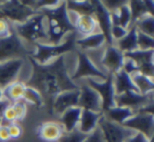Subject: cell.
<instances>
[{
  "instance_id": "1",
  "label": "cell",
  "mask_w": 154,
  "mask_h": 142,
  "mask_svg": "<svg viewBox=\"0 0 154 142\" xmlns=\"http://www.w3.org/2000/svg\"><path fill=\"white\" fill-rule=\"evenodd\" d=\"M28 58L32 66V72L24 84L40 92L49 114L53 115L52 103L56 95L64 91L79 89L78 84L71 80L66 55L60 56L45 65L38 64L30 56Z\"/></svg>"
},
{
  "instance_id": "2",
  "label": "cell",
  "mask_w": 154,
  "mask_h": 142,
  "mask_svg": "<svg viewBox=\"0 0 154 142\" xmlns=\"http://www.w3.org/2000/svg\"><path fill=\"white\" fill-rule=\"evenodd\" d=\"M40 13L45 16V32L48 36L47 44H60L66 35L75 32L74 24L69 17L66 1H57L55 5L45 8Z\"/></svg>"
},
{
  "instance_id": "3",
  "label": "cell",
  "mask_w": 154,
  "mask_h": 142,
  "mask_svg": "<svg viewBox=\"0 0 154 142\" xmlns=\"http://www.w3.org/2000/svg\"><path fill=\"white\" fill-rule=\"evenodd\" d=\"M78 35L76 32H72L66 36V38L57 45H51V44H34L32 52L29 56L36 60L38 64L45 65L60 56L68 55L73 52L77 51L76 40Z\"/></svg>"
},
{
  "instance_id": "4",
  "label": "cell",
  "mask_w": 154,
  "mask_h": 142,
  "mask_svg": "<svg viewBox=\"0 0 154 142\" xmlns=\"http://www.w3.org/2000/svg\"><path fill=\"white\" fill-rule=\"evenodd\" d=\"M12 29L22 41H26L30 45L48 43L45 16L40 12L29 18L23 24H12Z\"/></svg>"
},
{
  "instance_id": "5",
  "label": "cell",
  "mask_w": 154,
  "mask_h": 142,
  "mask_svg": "<svg viewBox=\"0 0 154 142\" xmlns=\"http://www.w3.org/2000/svg\"><path fill=\"white\" fill-rule=\"evenodd\" d=\"M37 13L39 12L29 7L24 1H0V19L7 20L11 24H23Z\"/></svg>"
},
{
  "instance_id": "6",
  "label": "cell",
  "mask_w": 154,
  "mask_h": 142,
  "mask_svg": "<svg viewBox=\"0 0 154 142\" xmlns=\"http://www.w3.org/2000/svg\"><path fill=\"white\" fill-rule=\"evenodd\" d=\"M76 60L77 65L71 76V80L73 82L78 83L82 80H87V79H95L98 81H105L107 79L108 73L97 68L92 63V60L89 58L86 52L77 50Z\"/></svg>"
},
{
  "instance_id": "7",
  "label": "cell",
  "mask_w": 154,
  "mask_h": 142,
  "mask_svg": "<svg viewBox=\"0 0 154 142\" xmlns=\"http://www.w3.org/2000/svg\"><path fill=\"white\" fill-rule=\"evenodd\" d=\"M31 51L26 47L24 43L17 36L12 29V32L7 37L0 38V63L10 60H26Z\"/></svg>"
},
{
  "instance_id": "8",
  "label": "cell",
  "mask_w": 154,
  "mask_h": 142,
  "mask_svg": "<svg viewBox=\"0 0 154 142\" xmlns=\"http://www.w3.org/2000/svg\"><path fill=\"white\" fill-rule=\"evenodd\" d=\"M84 81L98 93L101 100V112L107 111L115 106L116 93L113 84V74H108L105 81H98L95 79H87Z\"/></svg>"
},
{
  "instance_id": "9",
  "label": "cell",
  "mask_w": 154,
  "mask_h": 142,
  "mask_svg": "<svg viewBox=\"0 0 154 142\" xmlns=\"http://www.w3.org/2000/svg\"><path fill=\"white\" fill-rule=\"evenodd\" d=\"M97 127L100 129L105 142H126L127 139L135 134V131L126 128L122 125L107 120L103 116L99 120Z\"/></svg>"
},
{
  "instance_id": "10",
  "label": "cell",
  "mask_w": 154,
  "mask_h": 142,
  "mask_svg": "<svg viewBox=\"0 0 154 142\" xmlns=\"http://www.w3.org/2000/svg\"><path fill=\"white\" fill-rule=\"evenodd\" d=\"M126 128L143 135L149 140H153L154 135V115L134 114L122 124Z\"/></svg>"
},
{
  "instance_id": "11",
  "label": "cell",
  "mask_w": 154,
  "mask_h": 142,
  "mask_svg": "<svg viewBox=\"0 0 154 142\" xmlns=\"http://www.w3.org/2000/svg\"><path fill=\"white\" fill-rule=\"evenodd\" d=\"M152 102H154L153 92L141 95L137 91H128L115 97V106L130 108L134 112Z\"/></svg>"
},
{
  "instance_id": "12",
  "label": "cell",
  "mask_w": 154,
  "mask_h": 142,
  "mask_svg": "<svg viewBox=\"0 0 154 142\" xmlns=\"http://www.w3.org/2000/svg\"><path fill=\"white\" fill-rule=\"evenodd\" d=\"M125 57L133 60L138 68V72L153 79L154 76V50H135L124 54Z\"/></svg>"
},
{
  "instance_id": "13",
  "label": "cell",
  "mask_w": 154,
  "mask_h": 142,
  "mask_svg": "<svg viewBox=\"0 0 154 142\" xmlns=\"http://www.w3.org/2000/svg\"><path fill=\"white\" fill-rule=\"evenodd\" d=\"M125 62V55L115 45H107L105 48L103 58H101V68L108 74H115L122 69Z\"/></svg>"
},
{
  "instance_id": "14",
  "label": "cell",
  "mask_w": 154,
  "mask_h": 142,
  "mask_svg": "<svg viewBox=\"0 0 154 142\" xmlns=\"http://www.w3.org/2000/svg\"><path fill=\"white\" fill-rule=\"evenodd\" d=\"M77 84L79 87L78 107L82 109L91 110V111L101 112V100L98 93L93 88H91L84 80L78 82Z\"/></svg>"
},
{
  "instance_id": "15",
  "label": "cell",
  "mask_w": 154,
  "mask_h": 142,
  "mask_svg": "<svg viewBox=\"0 0 154 142\" xmlns=\"http://www.w3.org/2000/svg\"><path fill=\"white\" fill-rule=\"evenodd\" d=\"M24 65V60H10L0 63V88H5L12 83L18 81Z\"/></svg>"
},
{
  "instance_id": "16",
  "label": "cell",
  "mask_w": 154,
  "mask_h": 142,
  "mask_svg": "<svg viewBox=\"0 0 154 142\" xmlns=\"http://www.w3.org/2000/svg\"><path fill=\"white\" fill-rule=\"evenodd\" d=\"M93 3H94V15L93 16L97 22L99 32L103 34L107 45H114L111 35H110L112 27L111 14L101 1H93Z\"/></svg>"
},
{
  "instance_id": "17",
  "label": "cell",
  "mask_w": 154,
  "mask_h": 142,
  "mask_svg": "<svg viewBox=\"0 0 154 142\" xmlns=\"http://www.w3.org/2000/svg\"><path fill=\"white\" fill-rule=\"evenodd\" d=\"M78 99H79V89L59 93L53 100L52 114L60 116L66 110L73 107H77L78 106Z\"/></svg>"
},
{
  "instance_id": "18",
  "label": "cell",
  "mask_w": 154,
  "mask_h": 142,
  "mask_svg": "<svg viewBox=\"0 0 154 142\" xmlns=\"http://www.w3.org/2000/svg\"><path fill=\"white\" fill-rule=\"evenodd\" d=\"M64 134V129L59 122H45L37 129V135L45 142H56Z\"/></svg>"
},
{
  "instance_id": "19",
  "label": "cell",
  "mask_w": 154,
  "mask_h": 142,
  "mask_svg": "<svg viewBox=\"0 0 154 142\" xmlns=\"http://www.w3.org/2000/svg\"><path fill=\"white\" fill-rule=\"evenodd\" d=\"M101 117H103L101 112H95L91 111V110L82 109V115H80L79 123H78L77 129L80 133L85 134V135H89L95 128H97L98 122Z\"/></svg>"
},
{
  "instance_id": "20",
  "label": "cell",
  "mask_w": 154,
  "mask_h": 142,
  "mask_svg": "<svg viewBox=\"0 0 154 142\" xmlns=\"http://www.w3.org/2000/svg\"><path fill=\"white\" fill-rule=\"evenodd\" d=\"M74 28L75 32L78 35V38L99 32L96 20H95L94 16L91 15L77 16L76 20L74 21Z\"/></svg>"
},
{
  "instance_id": "21",
  "label": "cell",
  "mask_w": 154,
  "mask_h": 142,
  "mask_svg": "<svg viewBox=\"0 0 154 142\" xmlns=\"http://www.w3.org/2000/svg\"><path fill=\"white\" fill-rule=\"evenodd\" d=\"M105 45H107L106 38L103 33L100 32H96L88 35V36L80 37V38H77L76 40L77 50H80V51L84 52L99 49Z\"/></svg>"
},
{
  "instance_id": "22",
  "label": "cell",
  "mask_w": 154,
  "mask_h": 142,
  "mask_svg": "<svg viewBox=\"0 0 154 142\" xmlns=\"http://www.w3.org/2000/svg\"><path fill=\"white\" fill-rule=\"evenodd\" d=\"M128 5L130 8L131 17L132 22L131 26L134 24L138 19H140L143 16L152 15L154 16V2L153 1H140V0H131L128 1Z\"/></svg>"
},
{
  "instance_id": "23",
  "label": "cell",
  "mask_w": 154,
  "mask_h": 142,
  "mask_svg": "<svg viewBox=\"0 0 154 142\" xmlns=\"http://www.w3.org/2000/svg\"><path fill=\"white\" fill-rule=\"evenodd\" d=\"M80 115H82V108L73 107L66 110L62 115L59 116V123L63 127L64 133H71L78 127Z\"/></svg>"
},
{
  "instance_id": "24",
  "label": "cell",
  "mask_w": 154,
  "mask_h": 142,
  "mask_svg": "<svg viewBox=\"0 0 154 142\" xmlns=\"http://www.w3.org/2000/svg\"><path fill=\"white\" fill-rule=\"evenodd\" d=\"M113 84L116 95L128 92V91H137L132 82L131 76L126 73L124 70H119L115 74H113Z\"/></svg>"
},
{
  "instance_id": "25",
  "label": "cell",
  "mask_w": 154,
  "mask_h": 142,
  "mask_svg": "<svg viewBox=\"0 0 154 142\" xmlns=\"http://www.w3.org/2000/svg\"><path fill=\"white\" fill-rule=\"evenodd\" d=\"M133 115H134V111L131 110L130 108L119 107V106H113L110 109H108L107 111L103 112V118L119 125L124 124Z\"/></svg>"
},
{
  "instance_id": "26",
  "label": "cell",
  "mask_w": 154,
  "mask_h": 142,
  "mask_svg": "<svg viewBox=\"0 0 154 142\" xmlns=\"http://www.w3.org/2000/svg\"><path fill=\"white\" fill-rule=\"evenodd\" d=\"M114 45L122 52L129 53L137 50V30L134 26H131L127 31V34L120 40L116 41Z\"/></svg>"
},
{
  "instance_id": "27",
  "label": "cell",
  "mask_w": 154,
  "mask_h": 142,
  "mask_svg": "<svg viewBox=\"0 0 154 142\" xmlns=\"http://www.w3.org/2000/svg\"><path fill=\"white\" fill-rule=\"evenodd\" d=\"M110 14H111L112 26H120L125 29H129L131 27L132 17H131V12L128 2L119 7L116 11L110 12Z\"/></svg>"
},
{
  "instance_id": "28",
  "label": "cell",
  "mask_w": 154,
  "mask_h": 142,
  "mask_svg": "<svg viewBox=\"0 0 154 142\" xmlns=\"http://www.w3.org/2000/svg\"><path fill=\"white\" fill-rule=\"evenodd\" d=\"M26 89V84L22 81H16L11 85L3 88V99L9 101L10 103H15L21 101L23 98V92Z\"/></svg>"
},
{
  "instance_id": "29",
  "label": "cell",
  "mask_w": 154,
  "mask_h": 142,
  "mask_svg": "<svg viewBox=\"0 0 154 142\" xmlns=\"http://www.w3.org/2000/svg\"><path fill=\"white\" fill-rule=\"evenodd\" d=\"M66 10L70 13L77 16L94 15V3L93 1H66Z\"/></svg>"
},
{
  "instance_id": "30",
  "label": "cell",
  "mask_w": 154,
  "mask_h": 142,
  "mask_svg": "<svg viewBox=\"0 0 154 142\" xmlns=\"http://www.w3.org/2000/svg\"><path fill=\"white\" fill-rule=\"evenodd\" d=\"M131 79H132V82L136 90L141 95H148V93H152L154 91L153 79L149 78L147 76H143L139 72L132 74Z\"/></svg>"
},
{
  "instance_id": "31",
  "label": "cell",
  "mask_w": 154,
  "mask_h": 142,
  "mask_svg": "<svg viewBox=\"0 0 154 142\" xmlns=\"http://www.w3.org/2000/svg\"><path fill=\"white\" fill-rule=\"evenodd\" d=\"M22 101H23L24 103L32 104V105L36 106L39 109H41V108L45 106L43 98H42V95H40V92L37 91L35 88H33V87L26 86V89H24V92H23Z\"/></svg>"
},
{
  "instance_id": "32",
  "label": "cell",
  "mask_w": 154,
  "mask_h": 142,
  "mask_svg": "<svg viewBox=\"0 0 154 142\" xmlns=\"http://www.w3.org/2000/svg\"><path fill=\"white\" fill-rule=\"evenodd\" d=\"M132 26H134L138 32H141L152 37L154 36V16L147 14Z\"/></svg>"
},
{
  "instance_id": "33",
  "label": "cell",
  "mask_w": 154,
  "mask_h": 142,
  "mask_svg": "<svg viewBox=\"0 0 154 142\" xmlns=\"http://www.w3.org/2000/svg\"><path fill=\"white\" fill-rule=\"evenodd\" d=\"M137 49L138 50H154V38L147 34L137 31Z\"/></svg>"
},
{
  "instance_id": "34",
  "label": "cell",
  "mask_w": 154,
  "mask_h": 142,
  "mask_svg": "<svg viewBox=\"0 0 154 142\" xmlns=\"http://www.w3.org/2000/svg\"><path fill=\"white\" fill-rule=\"evenodd\" d=\"M86 138L87 135L80 133L78 129H75L71 133H64L58 142H84Z\"/></svg>"
},
{
  "instance_id": "35",
  "label": "cell",
  "mask_w": 154,
  "mask_h": 142,
  "mask_svg": "<svg viewBox=\"0 0 154 142\" xmlns=\"http://www.w3.org/2000/svg\"><path fill=\"white\" fill-rule=\"evenodd\" d=\"M12 107H13L14 111H15L17 122L23 120L26 115V103H24L21 100V101H17L15 103H12Z\"/></svg>"
},
{
  "instance_id": "36",
  "label": "cell",
  "mask_w": 154,
  "mask_h": 142,
  "mask_svg": "<svg viewBox=\"0 0 154 142\" xmlns=\"http://www.w3.org/2000/svg\"><path fill=\"white\" fill-rule=\"evenodd\" d=\"M127 31H128V29H125L120 26H112L110 35H111V38L113 40V43L115 44L116 41L120 40L127 34Z\"/></svg>"
},
{
  "instance_id": "37",
  "label": "cell",
  "mask_w": 154,
  "mask_h": 142,
  "mask_svg": "<svg viewBox=\"0 0 154 142\" xmlns=\"http://www.w3.org/2000/svg\"><path fill=\"white\" fill-rule=\"evenodd\" d=\"M122 70H124L129 76H132V74L138 72V68H137L136 64H135L133 60H129V58H126V57H125V62H124V65H122Z\"/></svg>"
},
{
  "instance_id": "38",
  "label": "cell",
  "mask_w": 154,
  "mask_h": 142,
  "mask_svg": "<svg viewBox=\"0 0 154 142\" xmlns=\"http://www.w3.org/2000/svg\"><path fill=\"white\" fill-rule=\"evenodd\" d=\"M10 134V138L11 139H18V138L21 137L22 135V128L18 123H11V124L8 126Z\"/></svg>"
},
{
  "instance_id": "39",
  "label": "cell",
  "mask_w": 154,
  "mask_h": 142,
  "mask_svg": "<svg viewBox=\"0 0 154 142\" xmlns=\"http://www.w3.org/2000/svg\"><path fill=\"white\" fill-rule=\"evenodd\" d=\"M84 142H105L103 137V134H101L100 129L97 127L91 134L87 135V138L85 139Z\"/></svg>"
},
{
  "instance_id": "40",
  "label": "cell",
  "mask_w": 154,
  "mask_h": 142,
  "mask_svg": "<svg viewBox=\"0 0 154 142\" xmlns=\"http://www.w3.org/2000/svg\"><path fill=\"white\" fill-rule=\"evenodd\" d=\"M12 32V24L5 19H0V38L7 37Z\"/></svg>"
},
{
  "instance_id": "41",
  "label": "cell",
  "mask_w": 154,
  "mask_h": 142,
  "mask_svg": "<svg viewBox=\"0 0 154 142\" xmlns=\"http://www.w3.org/2000/svg\"><path fill=\"white\" fill-rule=\"evenodd\" d=\"M153 140H149L147 137L138 133H135L133 136H131L129 139L126 140V142H152Z\"/></svg>"
},
{
  "instance_id": "42",
  "label": "cell",
  "mask_w": 154,
  "mask_h": 142,
  "mask_svg": "<svg viewBox=\"0 0 154 142\" xmlns=\"http://www.w3.org/2000/svg\"><path fill=\"white\" fill-rule=\"evenodd\" d=\"M11 140L9 134V129L8 126H3V125H0V141L1 142H7Z\"/></svg>"
},
{
  "instance_id": "43",
  "label": "cell",
  "mask_w": 154,
  "mask_h": 142,
  "mask_svg": "<svg viewBox=\"0 0 154 142\" xmlns=\"http://www.w3.org/2000/svg\"><path fill=\"white\" fill-rule=\"evenodd\" d=\"M10 102L7 101V100L3 99L2 101H0V118L2 119V116H3V112H5V110L7 109V107L10 105Z\"/></svg>"
},
{
  "instance_id": "44",
  "label": "cell",
  "mask_w": 154,
  "mask_h": 142,
  "mask_svg": "<svg viewBox=\"0 0 154 142\" xmlns=\"http://www.w3.org/2000/svg\"><path fill=\"white\" fill-rule=\"evenodd\" d=\"M3 100V89L0 88V101H2Z\"/></svg>"
},
{
  "instance_id": "45",
  "label": "cell",
  "mask_w": 154,
  "mask_h": 142,
  "mask_svg": "<svg viewBox=\"0 0 154 142\" xmlns=\"http://www.w3.org/2000/svg\"><path fill=\"white\" fill-rule=\"evenodd\" d=\"M1 120H2V119H1V118H0V125H1Z\"/></svg>"
},
{
  "instance_id": "46",
  "label": "cell",
  "mask_w": 154,
  "mask_h": 142,
  "mask_svg": "<svg viewBox=\"0 0 154 142\" xmlns=\"http://www.w3.org/2000/svg\"><path fill=\"white\" fill-rule=\"evenodd\" d=\"M152 142H153V141H152Z\"/></svg>"
}]
</instances>
